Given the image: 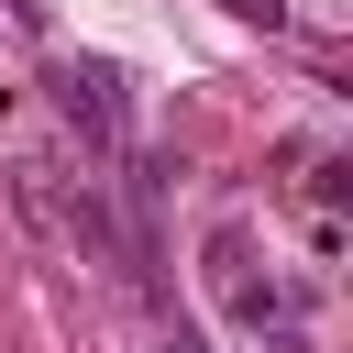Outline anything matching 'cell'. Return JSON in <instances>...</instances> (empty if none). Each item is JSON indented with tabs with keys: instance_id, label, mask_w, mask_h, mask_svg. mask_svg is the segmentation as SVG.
<instances>
[{
	"instance_id": "277c9868",
	"label": "cell",
	"mask_w": 353,
	"mask_h": 353,
	"mask_svg": "<svg viewBox=\"0 0 353 353\" xmlns=\"http://www.w3.org/2000/svg\"><path fill=\"white\" fill-rule=\"evenodd\" d=\"M154 353H210V342H199V331H176V342H154Z\"/></svg>"
},
{
	"instance_id": "7a4b0ae2",
	"label": "cell",
	"mask_w": 353,
	"mask_h": 353,
	"mask_svg": "<svg viewBox=\"0 0 353 353\" xmlns=\"http://www.w3.org/2000/svg\"><path fill=\"white\" fill-rule=\"evenodd\" d=\"M11 199H22V221H66V154H22Z\"/></svg>"
},
{
	"instance_id": "6da1fadb",
	"label": "cell",
	"mask_w": 353,
	"mask_h": 353,
	"mask_svg": "<svg viewBox=\"0 0 353 353\" xmlns=\"http://www.w3.org/2000/svg\"><path fill=\"white\" fill-rule=\"evenodd\" d=\"M121 88H132V77H121L110 55H66V66H55V110H66V132H77L88 154H121V110H132Z\"/></svg>"
},
{
	"instance_id": "3957f363",
	"label": "cell",
	"mask_w": 353,
	"mask_h": 353,
	"mask_svg": "<svg viewBox=\"0 0 353 353\" xmlns=\"http://www.w3.org/2000/svg\"><path fill=\"white\" fill-rule=\"evenodd\" d=\"M221 11H232V22H265V33L287 22V0H221Z\"/></svg>"
}]
</instances>
